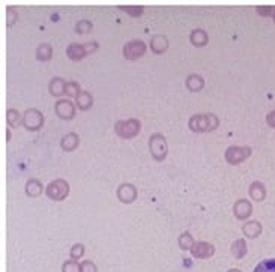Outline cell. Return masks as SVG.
<instances>
[{"mask_svg": "<svg viewBox=\"0 0 275 272\" xmlns=\"http://www.w3.org/2000/svg\"><path fill=\"white\" fill-rule=\"evenodd\" d=\"M148 51V45L142 39H132L128 44H125L122 53L126 60H137L142 56H145Z\"/></svg>", "mask_w": 275, "mask_h": 272, "instance_id": "obj_7", "label": "cell"}, {"mask_svg": "<svg viewBox=\"0 0 275 272\" xmlns=\"http://www.w3.org/2000/svg\"><path fill=\"white\" fill-rule=\"evenodd\" d=\"M251 214H253V205L248 200L239 199V200L235 202V205H233V215L238 220H242L244 221V220L250 218Z\"/></svg>", "mask_w": 275, "mask_h": 272, "instance_id": "obj_12", "label": "cell"}, {"mask_svg": "<svg viewBox=\"0 0 275 272\" xmlns=\"http://www.w3.org/2000/svg\"><path fill=\"white\" fill-rule=\"evenodd\" d=\"M81 92L80 84L77 81H68L66 83V89H65V95H68L69 98H77V95Z\"/></svg>", "mask_w": 275, "mask_h": 272, "instance_id": "obj_27", "label": "cell"}, {"mask_svg": "<svg viewBox=\"0 0 275 272\" xmlns=\"http://www.w3.org/2000/svg\"><path fill=\"white\" fill-rule=\"evenodd\" d=\"M17 20H18L17 11L12 9V8H8V9H6V24L11 27V26H14V23H15Z\"/></svg>", "mask_w": 275, "mask_h": 272, "instance_id": "obj_32", "label": "cell"}, {"mask_svg": "<svg viewBox=\"0 0 275 272\" xmlns=\"http://www.w3.org/2000/svg\"><path fill=\"white\" fill-rule=\"evenodd\" d=\"M56 114L63 120H71L75 116V104L71 99H59L54 105Z\"/></svg>", "mask_w": 275, "mask_h": 272, "instance_id": "obj_10", "label": "cell"}, {"mask_svg": "<svg viewBox=\"0 0 275 272\" xmlns=\"http://www.w3.org/2000/svg\"><path fill=\"white\" fill-rule=\"evenodd\" d=\"M149 47H151L152 53H155V54H163V53H166L167 48H169V39H167V36H164V35H155V36H152V39H151V42H149Z\"/></svg>", "mask_w": 275, "mask_h": 272, "instance_id": "obj_13", "label": "cell"}, {"mask_svg": "<svg viewBox=\"0 0 275 272\" xmlns=\"http://www.w3.org/2000/svg\"><path fill=\"white\" fill-rule=\"evenodd\" d=\"M116 196H117V199H119L120 203L131 205V203L137 199V188H135V185H132V184H129V182L120 184V185L117 187Z\"/></svg>", "mask_w": 275, "mask_h": 272, "instance_id": "obj_9", "label": "cell"}, {"mask_svg": "<svg viewBox=\"0 0 275 272\" xmlns=\"http://www.w3.org/2000/svg\"><path fill=\"white\" fill-rule=\"evenodd\" d=\"M272 11H274V6H260L257 8V14L259 15H272Z\"/></svg>", "mask_w": 275, "mask_h": 272, "instance_id": "obj_34", "label": "cell"}, {"mask_svg": "<svg viewBox=\"0 0 275 272\" xmlns=\"http://www.w3.org/2000/svg\"><path fill=\"white\" fill-rule=\"evenodd\" d=\"M122 11H125L126 14L132 15V17H137V15H142L143 14V8L142 6H120Z\"/></svg>", "mask_w": 275, "mask_h": 272, "instance_id": "obj_31", "label": "cell"}, {"mask_svg": "<svg viewBox=\"0 0 275 272\" xmlns=\"http://www.w3.org/2000/svg\"><path fill=\"white\" fill-rule=\"evenodd\" d=\"M262 232H263V227H262V223H259V221H248L242 226V233L248 239L259 238L262 235Z\"/></svg>", "mask_w": 275, "mask_h": 272, "instance_id": "obj_14", "label": "cell"}, {"mask_svg": "<svg viewBox=\"0 0 275 272\" xmlns=\"http://www.w3.org/2000/svg\"><path fill=\"white\" fill-rule=\"evenodd\" d=\"M93 29V24L89 21V20H80L77 24H75V32L83 35V33H87V32H92Z\"/></svg>", "mask_w": 275, "mask_h": 272, "instance_id": "obj_28", "label": "cell"}, {"mask_svg": "<svg viewBox=\"0 0 275 272\" xmlns=\"http://www.w3.org/2000/svg\"><path fill=\"white\" fill-rule=\"evenodd\" d=\"M266 123H268L271 128H274L275 129V110L268 113V116H266Z\"/></svg>", "mask_w": 275, "mask_h": 272, "instance_id": "obj_35", "label": "cell"}, {"mask_svg": "<svg viewBox=\"0 0 275 272\" xmlns=\"http://www.w3.org/2000/svg\"><path fill=\"white\" fill-rule=\"evenodd\" d=\"M227 272H242L241 269H236V268H233V269H229Z\"/></svg>", "mask_w": 275, "mask_h": 272, "instance_id": "obj_37", "label": "cell"}, {"mask_svg": "<svg viewBox=\"0 0 275 272\" xmlns=\"http://www.w3.org/2000/svg\"><path fill=\"white\" fill-rule=\"evenodd\" d=\"M185 86L190 92H200L205 87V80L197 74H190L185 80Z\"/></svg>", "mask_w": 275, "mask_h": 272, "instance_id": "obj_20", "label": "cell"}, {"mask_svg": "<svg viewBox=\"0 0 275 272\" xmlns=\"http://www.w3.org/2000/svg\"><path fill=\"white\" fill-rule=\"evenodd\" d=\"M188 126L193 132L202 134V132H212L220 126V119L214 113L208 114H194L188 120Z\"/></svg>", "mask_w": 275, "mask_h": 272, "instance_id": "obj_1", "label": "cell"}, {"mask_svg": "<svg viewBox=\"0 0 275 272\" xmlns=\"http://www.w3.org/2000/svg\"><path fill=\"white\" fill-rule=\"evenodd\" d=\"M142 129V123L139 119H126V120H117L114 123V132L117 137L123 140H131L139 135Z\"/></svg>", "mask_w": 275, "mask_h": 272, "instance_id": "obj_2", "label": "cell"}, {"mask_svg": "<svg viewBox=\"0 0 275 272\" xmlns=\"http://www.w3.org/2000/svg\"><path fill=\"white\" fill-rule=\"evenodd\" d=\"M24 191H26V194H27L29 197L36 199V197H39V196L42 194V191H44V185H42V182H41V181H38V179L32 178V179H29V181L26 182V188H24Z\"/></svg>", "mask_w": 275, "mask_h": 272, "instance_id": "obj_17", "label": "cell"}, {"mask_svg": "<svg viewBox=\"0 0 275 272\" xmlns=\"http://www.w3.org/2000/svg\"><path fill=\"white\" fill-rule=\"evenodd\" d=\"M6 122L9 123V126L17 128L20 123H23V116L20 114V111L17 108H8L6 110Z\"/></svg>", "mask_w": 275, "mask_h": 272, "instance_id": "obj_24", "label": "cell"}, {"mask_svg": "<svg viewBox=\"0 0 275 272\" xmlns=\"http://www.w3.org/2000/svg\"><path fill=\"white\" fill-rule=\"evenodd\" d=\"M250 155H251L250 146H230V148H227L224 158L229 164L236 166V164L244 163L247 158H250Z\"/></svg>", "mask_w": 275, "mask_h": 272, "instance_id": "obj_6", "label": "cell"}, {"mask_svg": "<svg viewBox=\"0 0 275 272\" xmlns=\"http://www.w3.org/2000/svg\"><path fill=\"white\" fill-rule=\"evenodd\" d=\"M178 244H179V248H181V250H184V251H190L196 242H194V239H193L191 233H190V232H185V233H182V235L179 236Z\"/></svg>", "mask_w": 275, "mask_h": 272, "instance_id": "obj_25", "label": "cell"}, {"mask_svg": "<svg viewBox=\"0 0 275 272\" xmlns=\"http://www.w3.org/2000/svg\"><path fill=\"white\" fill-rule=\"evenodd\" d=\"M191 251V256L194 259H209L211 256H214L215 253V247L209 242H205V241H199L193 245V248L190 250Z\"/></svg>", "mask_w": 275, "mask_h": 272, "instance_id": "obj_11", "label": "cell"}, {"mask_svg": "<svg viewBox=\"0 0 275 272\" xmlns=\"http://www.w3.org/2000/svg\"><path fill=\"white\" fill-rule=\"evenodd\" d=\"M53 57V47L50 44H41L36 48V59L39 62H48Z\"/></svg>", "mask_w": 275, "mask_h": 272, "instance_id": "obj_23", "label": "cell"}, {"mask_svg": "<svg viewBox=\"0 0 275 272\" xmlns=\"http://www.w3.org/2000/svg\"><path fill=\"white\" fill-rule=\"evenodd\" d=\"M62 272H81V266L77 260H66L62 265Z\"/></svg>", "mask_w": 275, "mask_h": 272, "instance_id": "obj_30", "label": "cell"}, {"mask_svg": "<svg viewBox=\"0 0 275 272\" xmlns=\"http://www.w3.org/2000/svg\"><path fill=\"white\" fill-rule=\"evenodd\" d=\"M75 102H77V107H78L80 110L86 111V110L92 108V105H93V96H92L87 90H81V92L77 95Z\"/></svg>", "mask_w": 275, "mask_h": 272, "instance_id": "obj_21", "label": "cell"}, {"mask_svg": "<svg viewBox=\"0 0 275 272\" xmlns=\"http://www.w3.org/2000/svg\"><path fill=\"white\" fill-rule=\"evenodd\" d=\"M66 83H68V81H65L62 77H53V78L50 80V83H48V92H50L53 96L59 98V96L65 95Z\"/></svg>", "mask_w": 275, "mask_h": 272, "instance_id": "obj_15", "label": "cell"}, {"mask_svg": "<svg viewBox=\"0 0 275 272\" xmlns=\"http://www.w3.org/2000/svg\"><path fill=\"white\" fill-rule=\"evenodd\" d=\"M45 194L50 200L54 202H62L68 197L69 194V184L65 179H56L50 182L45 188Z\"/></svg>", "mask_w": 275, "mask_h": 272, "instance_id": "obj_5", "label": "cell"}, {"mask_svg": "<svg viewBox=\"0 0 275 272\" xmlns=\"http://www.w3.org/2000/svg\"><path fill=\"white\" fill-rule=\"evenodd\" d=\"M96 50H98V42L96 41L86 42V44H69L68 48H66V56L72 62H80L86 56L95 53Z\"/></svg>", "mask_w": 275, "mask_h": 272, "instance_id": "obj_4", "label": "cell"}, {"mask_svg": "<svg viewBox=\"0 0 275 272\" xmlns=\"http://www.w3.org/2000/svg\"><path fill=\"white\" fill-rule=\"evenodd\" d=\"M230 251H232V256L235 259H238V260L245 257V254H247V242H245V239L239 238V239L233 241V244L230 247Z\"/></svg>", "mask_w": 275, "mask_h": 272, "instance_id": "obj_22", "label": "cell"}, {"mask_svg": "<svg viewBox=\"0 0 275 272\" xmlns=\"http://www.w3.org/2000/svg\"><path fill=\"white\" fill-rule=\"evenodd\" d=\"M11 137H12V134H11V129L8 128V129H6V142H9V140H11Z\"/></svg>", "mask_w": 275, "mask_h": 272, "instance_id": "obj_36", "label": "cell"}, {"mask_svg": "<svg viewBox=\"0 0 275 272\" xmlns=\"http://www.w3.org/2000/svg\"><path fill=\"white\" fill-rule=\"evenodd\" d=\"M149 151L155 161H164L169 154V145L161 132H154L149 137Z\"/></svg>", "mask_w": 275, "mask_h": 272, "instance_id": "obj_3", "label": "cell"}, {"mask_svg": "<svg viewBox=\"0 0 275 272\" xmlns=\"http://www.w3.org/2000/svg\"><path fill=\"white\" fill-rule=\"evenodd\" d=\"M80 266H81V272H98L96 265L92 260H83Z\"/></svg>", "mask_w": 275, "mask_h": 272, "instance_id": "obj_33", "label": "cell"}, {"mask_svg": "<svg viewBox=\"0 0 275 272\" xmlns=\"http://www.w3.org/2000/svg\"><path fill=\"white\" fill-rule=\"evenodd\" d=\"M80 145V137L75 134V132H68L66 135L62 137L60 140V148L65 151V152H72L78 148Z\"/></svg>", "mask_w": 275, "mask_h": 272, "instance_id": "obj_16", "label": "cell"}, {"mask_svg": "<svg viewBox=\"0 0 275 272\" xmlns=\"http://www.w3.org/2000/svg\"><path fill=\"white\" fill-rule=\"evenodd\" d=\"M23 126L27 131H38L44 126V114L38 108H27L23 116Z\"/></svg>", "mask_w": 275, "mask_h": 272, "instance_id": "obj_8", "label": "cell"}, {"mask_svg": "<svg viewBox=\"0 0 275 272\" xmlns=\"http://www.w3.org/2000/svg\"><path fill=\"white\" fill-rule=\"evenodd\" d=\"M248 193H250V197H251L253 200H256V202H263V200L266 199V188H265V185H263L262 182H259V181H254V182L250 185Z\"/></svg>", "mask_w": 275, "mask_h": 272, "instance_id": "obj_19", "label": "cell"}, {"mask_svg": "<svg viewBox=\"0 0 275 272\" xmlns=\"http://www.w3.org/2000/svg\"><path fill=\"white\" fill-rule=\"evenodd\" d=\"M84 253H86V248H84L83 244H75V245H72V248H71V251H69L72 260H80V259L84 256Z\"/></svg>", "mask_w": 275, "mask_h": 272, "instance_id": "obj_29", "label": "cell"}, {"mask_svg": "<svg viewBox=\"0 0 275 272\" xmlns=\"http://www.w3.org/2000/svg\"><path fill=\"white\" fill-rule=\"evenodd\" d=\"M253 272H275V259H266L262 260Z\"/></svg>", "mask_w": 275, "mask_h": 272, "instance_id": "obj_26", "label": "cell"}, {"mask_svg": "<svg viewBox=\"0 0 275 272\" xmlns=\"http://www.w3.org/2000/svg\"><path fill=\"white\" fill-rule=\"evenodd\" d=\"M190 41H191V44L194 47L202 48V47H205L209 42V36H208V33L203 29H194L190 33Z\"/></svg>", "mask_w": 275, "mask_h": 272, "instance_id": "obj_18", "label": "cell"}, {"mask_svg": "<svg viewBox=\"0 0 275 272\" xmlns=\"http://www.w3.org/2000/svg\"><path fill=\"white\" fill-rule=\"evenodd\" d=\"M271 17H272V20H274V23H275V6H274V11H272V15H271Z\"/></svg>", "mask_w": 275, "mask_h": 272, "instance_id": "obj_38", "label": "cell"}]
</instances>
